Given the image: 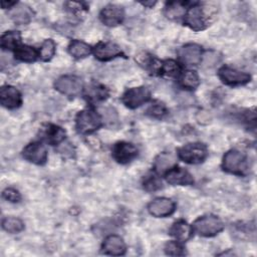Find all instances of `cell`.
Listing matches in <instances>:
<instances>
[{
    "label": "cell",
    "mask_w": 257,
    "mask_h": 257,
    "mask_svg": "<svg viewBox=\"0 0 257 257\" xmlns=\"http://www.w3.org/2000/svg\"><path fill=\"white\" fill-rule=\"evenodd\" d=\"M102 251L108 255H122L125 252V244L119 236L110 235L105 238L102 244Z\"/></svg>",
    "instance_id": "obj_16"
},
{
    "label": "cell",
    "mask_w": 257,
    "mask_h": 257,
    "mask_svg": "<svg viewBox=\"0 0 257 257\" xmlns=\"http://www.w3.org/2000/svg\"><path fill=\"white\" fill-rule=\"evenodd\" d=\"M40 57L44 61H48L55 53V43L52 39H46L40 48Z\"/></svg>",
    "instance_id": "obj_29"
},
{
    "label": "cell",
    "mask_w": 257,
    "mask_h": 257,
    "mask_svg": "<svg viewBox=\"0 0 257 257\" xmlns=\"http://www.w3.org/2000/svg\"><path fill=\"white\" fill-rule=\"evenodd\" d=\"M207 148L201 143H192L178 150L179 158L188 164L202 163L207 157Z\"/></svg>",
    "instance_id": "obj_3"
},
{
    "label": "cell",
    "mask_w": 257,
    "mask_h": 257,
    "mask_svg": "<svg viewBox=\"0 0 257 257\" xmlns=\"http://www.w3.org/2000/svg\"><path fill=\"white\" fill-rule=\"evenodd\" d=\"M15 56L17 59H19L21 61L33 62L36 59L37 54H36V51L32 47H30L28 45H20L16 48Z\"/></svg>",
    "instance_id": "obj_26"
},
{
    "label": "cell",
    "mask_w": 257,
    "mask_h": 257,
    "mask_svg": "<svg viewBox=\"0 0 257 257\" xmlns=\"http://www.w3.org/2000/svg\"><path fill=\"white\" fill-rule=\"evenodd\" d=\"M3 198L9 202H12V203H16V202H19L20 199H21V196L19 194V192L15 189H12V188H8V189H5L3 191Z\"/></svg>",
    "instance_id": "obj_36"
},
{
    "label": "cell",
    "mask_w": 257,
    "mask_h": 257,
    "mask_svg": "<svg viewBox=\"0 0 257 257\" xmlns=\"http://www.w3.org/2000/svg\"><path fill=\"white\" fill-rule=\"evenodd\" d=\"M99 17L101 22L106 26H116L122 22L124 12L120 6L107 5L100 11Z\"/></svg>",
    "instance_id": "obj_9"
},
{
    "label": "cell",
    "mask_w": 257,
    "mask_h": 257,
    "mask_svg": "<svg viewBox=\"0 0 257 257\" xmlns=\"http://www.w3.org/2000/svg\"><path fill=\"white\" fill-rule=\"evenodd\" d=\"M84 95L89 102H98L108 96V90L103 85L92 83L85 88Z\"/></svg>",
    "instance_id": "obj_19"
},
{
    "label": "cell",
    "mask_w": 257,
    "mask_h": 257,
    "mask_svg": "<svg viewBox=\"0 0 257 257\" xmlns=\"http://www.w3.org/2000/svg\"><path fill=\"white\" fill-rule=\"evenodd\" d=\"M10 17L16 24H27L33 17V11L25 4H17L12 7L10 11Z\"/></svg>",
    "instance_id": "obj_18"
},
{
    "label": "cell",
    "mask_w": 257,
    "mask_h": 257,
    "mask_svg": "<svg viewBox=\"0 0 257 257\" xmlns=\"http://www.w3.org/2000/svg\"><path fill=\"white\" fill-rule=\"evenodd\" d=\"M167 182L171 185H182L188 186L194 183V180L189 172L182 168H175L169 170L166 175Z\"/></svg>",
    "instance_id": "obj_17"
},
{
    "label": "cell",
    "mask_w": 257,
    "mask_h": 257,
    "mask_svg": "<svg viewBox=\"0 0 257 257\" xmlns=\"http://www.w3.org/2000/svg\"><path fill=\"white\" fill-rule=\"evenodd\" d=\"M68 51L75 58H83L90 54L91 48L89 45L82 41L74 40L69 44Z\"/></svg>",
    "instance_id": "obj_22"
},
{
    "label": "cell",
    "mask_w": 257,
    "mask_h": 257,
    "mask_svg": "<svg viewBox=\"0 0 257 257\" xmlns=\"http://www.w3.org/2000/svg\"><path fill=\"white\" fill-rule=\"evenodd\" d=\"M16 5V2H6V1H2V8H9L10 6Z\"/></svg>",
    "instance_id": "obj_38"
},
{
    "label": "cell",
    "mask_w": 257,
    "mask_h": 257,
    "mask_svg": "<svg viewBox=\"0 0 257 257\" xmlns=\"http://www.w3.org/2000/svg\"><path fill=\"white\" fill-rule=\"evenodd\" d=\"M150 98V90L145 86L132 87L121 96V101L130 108H136L147 102Z\"/></svg>",
    "instance_id": "obj_5"
},
{
    "label": "cell",
    "mask_w": 257,
    "mask_h": 257,
    "mask_svg": "<svg viewBox=\"0 0 257 257\" xmlns=\"http://www.w3.org/2000/svg\"><path fill=\"white\" fill-rule=\"evenodd\" d=\"M166 107L163 103H155L148 108L147 113L154 117H162L166 114Z\"/></svg>",
    "instance_id": "obj_35"
},
{
    "label": "cell",
    "mask_w": 257,
    "mask_h": 257,
    "mask_svg": "<svg viewBox=\"0 0 257 257\" xmlns=\"http://www.w3.org/2000/svg\"><path fill=\"white\" fill-rule=\"evenodd\" d=\"M219 77L220 79L228 85H242L246 84L250 81L251 76L250 74L239 71L235 68L229 67V66H223L219 69Z\"/></svg>",
    "instance_id": "obj_7"
},
{
    "label": "cell",
    "mask_w": 257,
    "mask_h": 257,
    "mask_svg": "<svg viewBox=\"0 0 257 257\" xmlns=\"http://www.w3.org/2000/svg\"><path fill=\"white\" fill-rule=\"evenodd\" d=\"M165 251L168 255H173V256H179V255L185 254L183 247L175 241L168 242L165 246Z\"/></svg>",
    "instance_id": "obj_33"
},
{
    "label": "cell",
    "mask_w": 257,
    "mask_h": 257,
    "mask_svg": "<svg viewBox=\"0 0 257 257\" xmlns=\"http://www.w3.org/2000/svg\"><path fill=\"white\" fill-rule=\"evenodd\" d=\"M144 188L147 191H156V190L162 188V182L160 181V179L158 177L150 176L145 180Z\"/></svg>",
    "instance_id": "obj_34"
},
{
    "label": "cell",
    "mask_w": 257,
    "mask_h": 257,
    "mask_svg": "<svg viewBox=\"0 0 257 257\" xmlns=\"http://www.w3.org/2000/svg\"><path fill=\"white\" fill-rule=\"evenodd\" d=\"M180 58L189 65H197L202 59V49L197 44H187L179 50Z\"/></svg>",
    "instance_id": "obj_15"
},
{
    "label": "cell",
    "mask_w": 257,
    "mask_h": 257,
    "mask_svg": "<svg viewBox=\"0 0 257 257\" xmlns=\"http://www.w3.org/2000/svg\"><path fill=\"white\" fill-rule=\"evenodd\" d=\"M142 4H143L144 6H147V7H152V6H154V5L156 4V2H155V1H150V2H142Z\"/></svg>",
    "instance_id": "obj_39"
},
{
    "label": "cell",
    "mask_w": 257,
    "mask_h": 257,
    "mask_svg": "<svg viewBox=\"0 0 257 257\" xmlns=\"http://www.w3.org/2000/svg\"><path fill=\"white\" fill-rule=\"evenodd\" d=\"M95 58L99 60H109L122 54L119 47L111 42H99L93 50Z\"/></svg>",
    "instance_id": "obj_14"
},
{
    "label": "cell",
    "mask_w": 257,
    "mask_h": 257,
    "mask_svg": "<svg viewBox=\"0 0 257 257\" xmlns=\"http://www.w3.org/2000/svg\"><path fill=\"white\" fill-rule=\"evenodd\" d=\"M56 90L68 96L77 95L82 88V81L75 75H64L59 77L54 84Z\"/></svg>",
    "instance_id": "obj_6"
},
{
    "label": "cell",
    "mask_w": 257,
    "mask_h": 257,
    "mask_svg": "<svg viewBox=\"0 0 257 257\" xmlns=\"http://www.w3.org/2000/svg\"><path fill=\"white\" fill-rule=\"evenodd\" d=\"M44 136L48 143H50L51 145H57L64 140L65 131L60 126H57L54 124H49L45 128Z\"/></svg>",
    "instance_id": "obj_21"
},
{
    "label": "cell",
    "mask_w": 257,
    "mask_h": 257,
    "mask_svg": "<svg viewBox=\"0 0 257 257\" xmlns=\"http://www.w3.org/2000/svg\"><path fill=\"white\" fill-rule=\"evenodd\" d=\"M199 76L195 71H185L180 77V84L188 89H194L199 85Z\"/></svg>",
    "instance_id": "obj_27"
},
{
    "label": "cell",
    "mask_w": 257,
    "mask_h": 257,
    "mask_svg": "<svg viewBox=\"0 0 257 257\" xmlns=\"http://www.w3.org/2000/svg\"><path fill=\"white\" fill-rule=\"evenodd\" d=\"M220 56L217 52L215 51H207L204 56H203V59H202V63H203V66L204 67H213L215 66L219 60H220Z\"/></svg>",
    "instance_id": "obj_32"
},
{
    "label": "cell",
    "mask_w": 257,
    "mask_h": 257,
    "mask_svg": "<svg viewBox=\"0 0 257 257\" xmlns=\"http://www.w3.org/2000/svg\"><path fill=\"white\" fill-rule=\"evenodd\" d=\"M175 203L168 198H157L150 203L148 209L155 217H166L175 211Z\"/></svg>",
    "instance_id": "obj_11"
},
{
    "label": "cell",
    "mask_w": 257,
    "mask_h": 257,
    "mask_svg": "<svg viewBox=\"0 0 257 257\" xmlns=\"http://www.w3.org/2000/svg\"><path fill=\"white\" fill-rule=\"evenodd\" d=\"M164 75L169 76V77H174L176 76L179 72H180V66L179 64L174 61V60H166L164 62H162V66H161V71Z\"/></svg>",
    "instance_id": "obj_30"
},
{
    "label": "cell",
    "mask_w": 257,
    "mask_h": 257,
    "mask_svg": "<svg viewBox=\"0 0 257 257\" xmlns=\"http://www.w3.org/2000/svg\"><path fill=\"white\" fill-rule=\"evenodd\" d=\"M186 24L195 31H200L206 28L207 22L205 14L200 6L191 7L185 16Z\"/></svg>",
    "instance_id": "obj_12"
},
{
    "label": "cell",
    "mask_w": 257,
    "mask_h": 257,
    "mask_svg": "<svg viewBox=\"0 0 257 257\" xmlns=\"http://www.w3.org/2000/svg\"><path fill=\"white\" fill-rule=\"evenodd\" d=\"M2 227L3 229L8 232V233H18L23 230L24 224L23 222L15 217H7L3 220L2 222Z\"/></svg>",
    "instance_id": "obj_28"
},
{
    "label": "cell",
    "mask_w": 257,
    "mask_h": 257,
    "mask_svg": "<svg viewBox=\"0 0 257 257\" xmlns=\"http://www.w3.org/2000/svg\"><path fill=\"white\" fill-rule=\"evenodd\" d=\"M0 101L7 108H16L21 104V94L14 86L4 85L0 89Z\"/></svg>",
    "instance_id": "obj_13"
},
{
    "label": "cell",
    "mask_w": 257,
    "mask_h": 257,
    "mask_svg": "<svg viewBox=\"0 0 257 257\" xmlns=\"http://www.w3.org/2000/svg\"><path fill=\"white\" fill-rule=\"evenodd\" d=\"M101 125L100 116L91 109H83L76 115L75 126L80 134H90Z\"/></svg>",
    "instance_id": "obj_2"
},
{
    "label": "cell",
    "mask_w": 257,
    "mask_h": 257,
    "mask_svg": "<svg viewBox=\"0 0 257 257\" xmlns=\"http://www.w3.org/2000/svg\"><path fill=\"white\" fill-rule=\"evenodd\" d=\"M23 157L33 164L43 165L47 160V150L40 143H32L24 148Z\"/></svg>",
    "instance_id": "obj_10"
},
{
    "label": "cell",
    "mask_w": 257,
    "mask_h": 257,
    "mask_svg": "<svg viewBox=\"0 0 257 257\" xmlns=\"http://www.w3.org/2000/svg\"><path fill=\"white\" fill-rule=\"evenodd\" d=\"M223 169L231 174L244 175L248 171L247 159L241 152L231 150L223 158Z\"/></svg>",
    "instance_id": "obj_1"
},
{
    "label": "cell",
    "mask_w": 257,
    "mask_h": 257,
    "mask_svg": "<svg viewBox=\"0 0 257 257\" xmlns=\"http://www.w3.org/2000/svg\"><path fill=\"white\" fill-rule=\"evenodd\" d=\"M223 227V222L218 217L212 215L201 217L194 223L195 231L199 235L205 237L215 236L220 231H222Z\"/></svg>",
    "instance_id": "obj_4"
},
{
    "label": "cell",
    "mask_w": 257,
    "mask_h": 257,
    "mask_svg": "<svg viewBox=\"0 0 257 257\" xmlns=\"http://www.w3.org/2000/svg\"><path fill=\"white\" fill-rule=\"evenodd\" d=\"M138 156V149L131 143L119 142L112 148V157L119 164H127Z\"/></svg>",
    "instance_id": "obj_8"
},
{
    "label": "cell",
    "mask_w": 257,
    "mask_h": 257,
    "mask_svg": "<svg viewBox=\"0 0 257 257\" xmlns=\"http://www.w3.org/2000/svg\"><path fill=\"white\" fill-rule=\"evenodd\" d=\"M100 114L104 121V124L108 127H115L118 124L117 112L113 107L105 106L100 108Z\"/></svg>",
    "instance_id": "obj_25"
},
{
    "label": "cell",
    "mask_w": 257,
    "mask_h": 257,
    "mask_svg": "<svg viewBox=\"0 0 257 257\" xmlns=\"http://www.w3.org/2000/svg\"><path fill=\"white\" fill-rule=\"evenodd\" d=\"M184 13V3L173 2L169 3L166 8V15L170 19L180 18Z\"/></svg>",
    "instance_id": "obj_31"
},
{
    "label": "cell",
    "mask_w": 257,
    "mask_h": 257,
    "mask_svg": "<svg viewBox=\"0 0 257 257\" xmlns=\"http://www.w3.org/2000/svg\"><path fill=\"white\" fill-rule=\"evenodd\" d=\"M59 152L65 156V157H71L74 153L73 148L70 146V144H64L59 148Z\"/></svg>",
    "instance_id": "obj_37"
},
{
    "label": "cell",
    "mask_w": 257,
    "mask_h": 257,
    "mask_svg": "<svg viewBox=\"0 0 257 257\" xmlns=\"http://www.w3.org/2000/svg\"><path fill=\"white\" fill-rule=\"evenodd\" d=\"M21 37L17 31H9L2 35L1 46L4 49H14L19 46Z\"/></svg>",
    "instance_id": "obj_24"
},
{
    "label": "cell",
    "mask_w": 257,
    "mask_h": 257,
    "mask_svg": "<svg viewBox=\"0 0 257 257\" xmlns=\"http://www.w3.org/2000/svg\"><path fill=\"white\" fill-rule=\"evenodd\" d=\"M192 227L185 221H178L173 224L170 234L179 241H186L192 236Z\"/></svg>",
    "instance_id": "obj_20"
},
{
    "label": "cell",
    "mask_w": 257,
    "mask_h": 257,
    "mask_svg": "<svg viewBox=\"0 0 257 257\" xmlns=\"http://www.w3.org/2000/svg\"><path fill=\"white\" fill-rule=\"evenodd\" d=\"M175 157L171 153H162L155 161V169L158 173H164L175 164Z\"/></svg>",
    "instance_id": "obj_23"
}]
</instances>
